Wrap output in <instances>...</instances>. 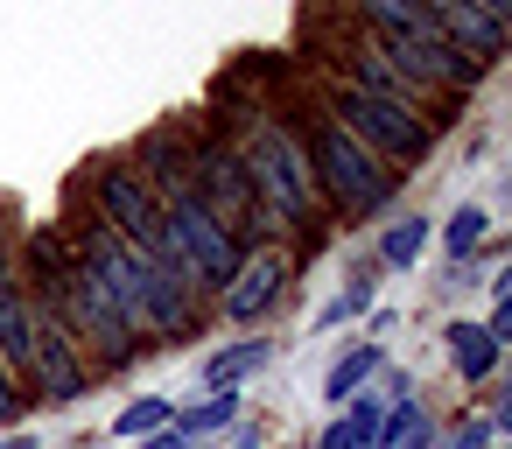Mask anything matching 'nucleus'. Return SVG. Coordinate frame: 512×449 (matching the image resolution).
I'll return each mask as SVG.
<instances>
[{"label":"nucleus","mask_w":512,"mask_h":449,"mask_svg":"<svg viewBox=\"0 0 512 449\" xmlns=\"http://www.w3.org/2000/svg\"><path fill=\"white\" fill-rule=\"evenodd\" d=\"M22 400H36V393H22V372H15L8 358H0V421L22 414Z\"/></svg>","instance_id":"412c9836"},{"label":"nucleus","mask_w":512,"mask_h":449,"mask_svg":"<svg viewBox=\"0 0 512 449\" xmlns=\"http://www.w3.org/2000/svg\"><path fill=\"white\" fill-rule=\"evenodd\" d=\"M449 358H456L463 379H484V372L498 365V337H491L484 323H449Z\"/></svg>","instance_id":"f8f14e48"},{"label":"nucleus","mask_w":512,"mask_h":449,"mask_svg":"<svg viewBox=\"0 0 512 449\" xmlns=\"http://www.w3.org/2000/svg\"><path fill=\"white\" fill-rule=\"evenodd\" d=\"M323 106H330L379 162H393V169H407V162H421V155L435 148V127H428L421 113H407L400 99H379V92H365V85H351V78H337Z\"/></svg>","instance_id":"39448f33"},{"label":"nucleus","mask_w":512,"mask_h":449,"mask_svg":"<svg viewBox=\"0 0 512 449\" xmlns=\"http://www.w3.org/2000/svg\"><path fill=\"white\" fill-rule=\"evenodd\" d=\"M435 8V22H442V36L470 57V64H498L505 50H512V29L498 22V15H484L477 0H428Z\"/></svg>","instance_id":"9d476101"},{"label":"nucleus","mask_w":512,"mask_h":449,"mask_svg":"<svg viewBox=\"0 0 512 449\" xmlns=\"http://www.w3.org/2000/svg\"><path fill=\"white\" fill-rule=\"evenodd\" d=\"M162 225H169V267L204 295V288H218L225 295V281L239 274V260H246V246L197 204V197H169L162 204Z\"/></svg>","instance_id":"0eeeda50"},{"label":"nucleus","mask_w":512,"mask_h":449,"mask_svg":"<svg viewBox=\"0 0 512 449\" xmlns=\"http://www.w3.org/2000/svg\"><path fill=\"white\" fill-rule=\"evenodd\" d=\"M295 127H302V141H309V162H316V183H323L330 218H372V211L393 204L400 169L379 162V155H372V148H365L330 106H309Z\"/></svg>","instance_id":"f03ea898"},{"label":"nucleus","mask_w":512,"mask_h":449,"mask_svg":"<svg viewBox=\"0 0 512 449\" xmlns=\"http://www.w3.org/2000/svg\"><path fill=\"white\" fill-rule=\"evenodd\" d=\"M267 365V344L253 337V344H232V351H218L211 365H204V379H211V393L218 386H232V379H246V372H260Z\"/></svg>","instance_id":"2eb2a0df"},{"label":"nucleus","mask_w":512,"mask_h":449,"mask_svg":"<svg viewBox=\"0 0 512 449\" xmlns=\"http://www.w3.org/2000/svg\"><path fill=\"white\" fill-rule=\"evenodd\" d=\"M225 134L232 148L246 155V176L260 190V211L274 232H302L316 239L330 204H323V183H316V162H309V141L295 120L267 113V106H246V113H225Z\"/></svg>","instance_id":"f257e3e1"},{"label":"nucleus","mask_w":512,"mask_h":449,"mask_svg":"<svg viewBox=\"0 0 512 449\" xmlns=\"http://www.w3.org/2000/svg\"><path fill=\"white\" fill-rule=\"evenodd\" d=\"M372 365H379V351H372V344H358V351H344V358L330 365V379H323V393H330V400H351V393H358V386L372 379Z\"/></svg>","instance_id":"dca6fc26"},{"label":"nucleus","mask_w":512,"mask_h":449,"mask_svg":"<svg viewBox=\"0 0 512 449\" xmlns=\"http://www.w3.org/2000/svg\"><path fill=\"white\" fill-rule=\"evenodd\" d=\"M484 442H491V421H470V428L456 435V449H484Z\"/></svg>","instance_id":"b1692460"},{"label":"nucleus","mask_w":512,"mask_h":449,"mask_svg":"<svg viewBox=\"0 0 512 449\" xmlns=\"http://www.w3.org/2000/svg\"><path fill=\"white\" fill-rule=\"evenodd\" d=\"M232 449H260V442H253V435H239V442H232Z\"/></svg>","instance_id":"c756f323"},{"label":"nucleus","mask_w":512,"mask_h":449,"mask_svg":"<svg viewBox=\"0 0 512 449\" xmlns=\"http://www.w3.org/2000/svg\"><path fill=\"white\" fill-rule=\"evenodd\" d=\"M15 288V260H8V239H0V295Z\"/></svg>","instance_id":"a878e982"},{"label":"nucleus","mask_w":512,"mask_h":449,"mask_svg":"<svg viewBox=\"0 0 512 449\" xmlns=\"http://www.w3.org/2000/svg\"><path fill=\"white\" fill-rule=\"evenodd\" d=\"M351 8H358V22L372 36H442L428 0H351Z\"/></svg>","instance_id":"9b49d317"},{"label":"nucleus","mask_w":512,"mask_h":449,"mask_svg":"<svg viewBox=\"0 0 512 449\" xmlns=\"http://www.w3.org/2000/svg\"><path fill=\"white\" fill-rule=\"evenodd\" d=\"M421 253H428V218H400V225L379 239V260H386V267H414Z\"/></svg>","instance_id":"4468645a"},{"label":"nucleus","mask_w":512,"mask_h":449,"mask_svg":"<svg viewBox=\"0 0 512 449\" xmlns=\"http://www.w3.org/2000/svg\"><path fill=\"white\" fill-rule=\"evenodd\" d=\"M477 8H484V15H498V22L512 29V0H477Z\"/></svg>","instance_id":"bb28decb"},{"label":"nucleus","mask_w":512,"mask_h":449,"mask_svg":"<svg viewBox=\"0 0 512 449\" xmlns=\"http://www.w3.org/2000/svg\"><path fill=\"white\" fill-rule=\"evenodd\" d=\"M0 449H36V435H8V442H0Z\"/></svg>","instance_id":"cd10ccee"},{"label":"nucleus","mask_w":512,"mask_h":449,"mask_svg":"<svg viewBox=\"0 0 512 449\" xmlns=\"http://www.w3.org/2000/svg\"><path fill=\"white\" fill-rule=\"evenodd\" d=\"M358 309H372V267H358V274H351V288L323 309V323H344V316H358Z\"/></svg>","instance_id":"a211bd4d"},{"label":"nucleus","mask_w":512,"mask_h":449,"mask_svg":"<svg viewBox=\"0 0 512 449\" xmlns=\"http://www.w3.org/2000/svg\"><path fill=\"white\" fill-rule=\"evenodd\" d=\"M323 449H372V435H365V428H351V421H337V428L323 435Z\"/></svg>","instance_id":"4be33fe9"},{"label":"nucleus","mask_w":512,"mask_h":449,"mask_svg":"<svg viewBox=\"0 0 512 449\" xmlns=\"http://www.w3.org/2000/svg\"><path fill=\"white\" fill-rule=\"evenodd\" d=\"M281 281H288V253H274V246L246 253V260H239V274L225 281V316H232V323L267 316V309L281 302Z\"/></svg>","instance_id":"1a4fd4ad"},{"label":"nucleus","mask_w":512,"mask_h":449,"mask_svg":"<svg viewBox=\"0 0 512 449\" xmlns=\"http://www.w3.org/2000/svg\"><path fill=\"white\" fill-rule=\"evenodd\" d=\"M190 127V183H197V204L246 246V239H267L274 225H267V211H260V190H253V176H246V155L232 148V134L225 127H211V120H183Z\"/></svg>","instance_id":"7ed1b4c3"},{"label":"nucleus","mask_w":512,"mask_h":449,"mask_svg":"<svg viewBox=\"0 0 512 449\" xmlns=\"http://www.w3.org/2000/svg\"><path fill=\"white\" fill-rule=\"evenodd\" d=\"M113 428H120V435H162V428H169V407H162V400H134Z\"/></svg>","instance_id":"6ab92c4d"},{"label":"nucleus","mask_w":512,"mask_h":449,"mask_svg":"<svg viewBox=\"0 0 512 449\" xmlns=\"http://www.w3.org/2000/svg\"><path fill=\"white\" fill-rule=\"evenodd\" d=\"M29 302H36V351H29L36 400H85V386H92L85 344L71 337V323L57 316V302H43V295H29Z\"/></svg>","instance_id":"6e6552de"},{"label":"nucleus","mask_w":512,"mask_h":449,"mask_svg":"<svg viewBox=\"0 0 512 449\" xmlns=\"http://www.w3.org/2000/svg\"><path fill=\"white\" fill-rule=\"evenodd\" d=\"M232 414H239V393H232V386H218V393H211L204 407H190V414H183V435H204V428H225Z\"/></svg>","instance_id":"f3484780"},{"label":"nucleus","mask_w":512,"mask_h":449,"mask_svg":"<svg viewBox=\"0 0 512 449\" xmlns=\"http://www.w3.org/2000/svg\"><path fill=\"white\" fill-rule=\"evenodd\" d=\"M428 435H435L428 414H421L414 400H400V407L379 421V442H372V449H428Z\"/></svg>","instance_id":"ddd939ff"},{"label":"nucleus","mask_w":512,"mask_h":449,"mask_svg":"<svg viewBox=\"0 0 512 449\" xmlns=\"http://www.w3.org/2000/svg\"><path fill=\"white\" fill-rule=\"evenodd\" d=\"M477 239H484V211H477V204H463V211L449 218V253H470Z\"/></svg>","instance_id":"aec40b11"},{"label":"nucleus","mask_w":512,"mask_h":449,"mask_svg":"<svg viewBox=\"0 0 512 449\" xmlns=\"http://www.w3.org/2000/svg\"><path fill=\"white\" fill-rule=\"evenodd\" d=\"M148 449H190V435L183 428H162V435H148Z\"/></svg>","instance_id":"393cba45"},{"label":"nucleus","mask_w":512,"mask_h":449,"mask_svg":"<svg viewBox=\"0 0 512 449\" xmlns=\"http://www.w3.org/2000/svg\"><path fill=\"white\" fill-rule=\"evenodd\" d=\"M29 295H43V302H57V316L71 323V337L85 344V358L92 365H127L134 358V330H127V316L113 309V295L92 281V267L85 260H71L64 274H50V281H36Z\"/></svg>","instance_id":"20e7f679"},{"label":"nucleus","mask_w":512,"mask_h":449,"mask_svg":"<svg viewBox=\"0 0 512 449\" xmlns=\"http://www.w3.org/2000/svg\"><path fill=\"white\" fill-rule=\"evenodd\" d=\"M484 330H491V337H498V344H512V288H505V295H498V316H491V323H484Z\"/></svg>","instance_id":"5701e85b"},{"label":"nucleus","mask_w":512,"mask_h":449,"mask_svg":"<svg viewBox=\"0 0 512 449\" xmlns=\"http://www.w3.org/2000/svg\"><path fill=\"white\" fill-rule=\"evenodd\" d=\"M85 211L99 225H113L127 246H141L148 260H169V225H162V197L148 190V176L134 162H99L85 183Z\"/></svg>","instance_id":"423d86ee"},{"label":"nucleus","mask_w":512,"mask_h":449,"mask_svg":"<svg viewBox=\"0 0 512 449\" xmlns=\"http://www.w3.org/2000/svg\"><path fill=\"white\" fill-rule=\"evenodd\" d=\"M498 428H512V400H505V407H498Z\"/></svg>","instance_id":"c85d7f7f"}]
</instances>
